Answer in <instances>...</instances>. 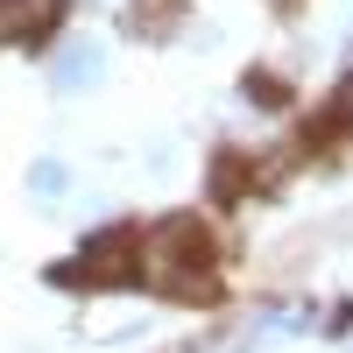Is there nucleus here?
<instances>
[{"mask_svg": "<svg viewBox=\"0 0 353 353\" xmlns=\"http://www.w3.org/2000/svg\"><path fill=\"white\" fill-rule=\"evenodd\" d=\"M99 71H106L99 43H92V36H71L64 50L50 57V92H64V99H71V92H85V85H92Z\"/></svg>", "mask_w": 353, "mask_h": 353, "instance_id": "7ed1b4c3", "label": "nucleus"}, {"mask_svg": "<svg viewBox=\"0 0 353 353\" xmlns=\"http://www.w3.org/2000/svg\"><path fill=\"white\" fill-rule=\"evenodd\" d=\"M134 248H141L134 226H106V233L85 241V254L71 261V269H57V283H85V276H99V283H134Z\"/></svg>", "mask_w": 353, "mask_h": 353, "instance_id": "f03ea898", "label": "nucleus"}, {"mask_svg": "<svg viewBox=\"0 0 353 353\" xmlns=\"http://www.w3.org/2000/svg\"><path fill=\"white\" fill-rule=\"evenodd\" d=\"M28 191H36V205H64V191H71V170L57 163V156H43L36 170H28Z\"/></svg>", "mask_w": 353, "mask_h": 353, "instance_id": "39448f33", "label": "nucleus"}, {"mask_svg": "<svg viewBox=\"0 0 353 353\" xmlns=\"http://www.w3.org/2000/svg\"><path fill=\"white\" fill-rule=\"evenodd\" d=\"M248 99H254V106H283V99H290V85H283V78H261V71H254V78H248Z\"/></svg>", "mask_w": 353, "mask_h": 353, "instance_id": "423d86ee", "label": "nucleus"}, {"mask_svg": "<svg viewBox=\"0 0 353 353\" xmlns=\"http://www.w3.org/2000/svg\"><path fill=\"white\" fill-rule=\"evenodd\" d=\"M64 14V0H0V43H21V36H43V28Z\"/></svg>", "mask_w": 353, "mask_h": 353, "instance_id": "20e7f679", "label": "nucleus"}, {"mask_svg": "<svg viewBox=\"0 0 353 353\" xmlns=\"http://www.w3.org/2000/svg\"><path fill=\"white\" fill-rule=\"evenodd\" d=\"M134 276H149L163 297H176V304H212V297H219L212 226H205L198 212H176V219L149 226V233H141V248H134Z\"/></svg>", "mask_w": 353, "mask_h": 353, "instance_id": "f257e3e1", "label": "nucleus"}]
</instances>
